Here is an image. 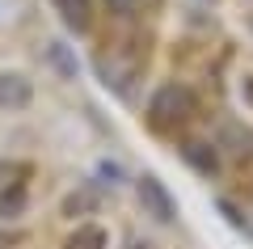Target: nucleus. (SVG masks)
Masks as SVG:
<instances>
[{
  "label": "nucleus",
  "mask_w": 253,
  "mask_h": 249,
  "mask_svg": "<svg viewBox=\"0 0 253 249\" xmlns=\"http://www.w3.org/2000/svg\"><path fill=\"white\" fill-rule=\"evenodd\" d=\"M194 118V93L186 85H161L148 101V123L156 131H177Z\"/></svg>",
  "instance_id": "nucleus-1"
},
{
  "label": "nucleus",
  "mask_w": 253,
  "mask_h": 249,
  "mask_svg": "<svg viewBox=\"0 0 253 249\" xmlns=\"http://www.w3.org/2000/svg\"><path fill=\"white\" fill-rule=\"evenodd\" d=\"M139 203H144V211L152 215V220H161V224L173 220V199L156 178H139Z\"/></svg>",
  "instance_id": "nucleus-2"
},
{
  "label": "nucleus",
  "mask_w": 253,
  "mask_h": 249,
  "mask_svg": "<svg viewBox=\"0 0 253 249\" xmlns=\"http://www.w3.org/2000/svg\"><path fill=\"white\" fill-rule=\"evenodd\" d=\"M30 98H34V85L21 72H4L0 76V110H26Z\"/></svg>",
  "instance_id": "nucleus-3"
},
{
  "label": "nucleus",
  "mask_w": 253,
  "mask_h": 249,
  "mask_svg": "<svg viewBox=\"0 0 253 249\" xmlns=\"http://www.w3.org/2000/svg\"><path fill=\"white\" fill-rule=\"evenodd\" d=\"M68 249H106V232L97 224H81V228L68 237Z\"/></svg>",
  "instance_id": "nucleus-4"
},
{
  "label": "nucleus",
  "mask_w": 253,
  "mask_h": 249,
  "mask_svg": "<svg viewBox=\"0 0 253 249\" xmlns=\"http://www.w3.org/2000/svg\"><path fill=\"white\" fill-rule=\"evenodd\" d=\"M181 156H186L190 165H194V169H203V173H215V169H219L215 152H211L207 144H186V148H181Z\"/></svg>",
  "instance_id": "nucleus-5"
},
{
  "label": "nucleus",
  "mask_w": 253,
  "mask_h": 249,
  "mask_svg": "<svg viewBox=\"0 0 253 249\" xmlns=\"http://www.w3.org/2000/svg\"><path fill=\"white\" fill-rule=\"evenodd\" d=\"M59 4V13H63V21L72 30H84L89 26V0H55Z\"/></svg>",
  "instance_id": "nucleus-6"
},
{
  "label": "nucleus",
  "mask_w": 253,
  "mask_h": 249,
  "mask_svg": "<svg viewBox=\"0 0 253 249\" xmlns=\"http://www.w3.org/2000/svg\"><path fill=\"white\" fill-rule=\"evenodd\" d=\"M93 207H97V195L93 190H81V195H68L63 215H81V211H93Z\"/></svg>",
  "instance_id": "nucleus-7"
},
{
  "label": "nucleus",
  "mask_w": 253,
  "mask_h": 249,
  "mask_svg": "<svg viewBox=\"0 0 253 249\" xmlns=\"http://www.w3.org/2000/svg\"><path fill=\"white\" fill-rule=\"evenodd\" d=\"M106 9L114 13V17H135V13L144 9V0H106Z\"/></svg>",
  "instance_id": "nucleus-8"
}]
</instances>
